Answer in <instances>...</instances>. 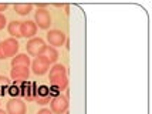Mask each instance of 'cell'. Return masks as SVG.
<instances>
[{
    "instance_id": "52a82bcc",
    "label": "cell",
    "mask_w": 152,
    "mask_h": 114,
    "mask_svg": "<svg viewBox=\"0 0 152 114\" xmlns=\"http://www.w3.org/2000/svg\"><path fill=\"white\" fill-rule=\"evenodd\" d=\"M31 68H33V73L37 74V76H43V74H46L48 71V68H50V63L47 60L44 56H39V57H36L33 61V64H31Z\"/></svg>"
},
{
    "instance_id": "8fae6325",
    "label": "cell",
    "mask_w": 152,
    "mask_h": 114,
    "mask_svg": "<svg viewBox=\"0 0 152 114\" xmlns=\"http://www.w3.org/2000/svg\"><path fill=\"white\" fill-rule=\"evenodd\" d=\"M50 83H51L57 90H64V88H67V86H68L67 74H64V76H58V77H54V79H50Z\"/></svg>"
},
{
    "instance_id": "5b68a950",
    "label": "cell",
    "mask_w": 152,
    "mask_h": 114,
    "mask_svg": "<svg viewBox=\"0 0 152 114\" xmlns=\"http://www.w3.org/2000/svg\"><path fill=\"white\" fill-rule=\"evenodd\" d=\"M68 110V99L66 96H57L51 100V113L64 114Z\"/></svg>"
},
{
    "instance_id": "8992f818",
    "label": "cell",
    "mask_w": 152,
    "mask_h": 114,
    "mask_svg": "<svg viewBox=\"0 0 152 114\" xmlns=\"http://www.w3.org/2000/svg\"><path fill=\"white\" fill-rule=\"evenodd\" d=\"M27 107L26 103L19 99H12L6 104V113L7 114H26Z\"/></svg>"
},
{
    "instance_id": "6da1fadb",
    "label": "cell",
    "mask_w": 152,
    "mask_h": 114,
    "mask_svg": "<svg viewBox=\"0 0 152 114\" xmlns=\"http://www.w3.org/2000/svg\"><path fill=\"white\" fill-rule=\"evenodd\" d=\"M20 49L19 41L16 39H6L0 41V60H6L9 57H14Z\"/></svg>"
},
{
    "instance_id": "7c38bea8",
    "label": "cell",
    "mask_w": 152,
    "mask_h": 114,
    "mask_svg": "<svg viewBox=\"0 0 152 114\" xmlns=\"http://www.w3.org/2000/svg\"><path fill=\"white\" fill-rule=\"evenodd\" d=\"M20 23L21 21H10L9 26H7V30H9V34L12 36V39H20L21 34H20Z\"/></svg>"
},
{
    "instance_id": "ba28073f",
    "label": "cell",
    "mask_w": 152,
    "mask_h": 114,
    "mask_svg": "<svg viewBox=\"0 0 152 114\" xmlns=\"http://www.w3.org/2000/svg\"><path fill=\"white\" fill-rule=\"evenodd\" d=\"M37 33V26H36V23L31 20H27V21H21L20 23V34H21V37H34Z\"/></svg>"
},
{
    "instance_id": "d6986e66",
    "label": "cell",
    "mask_w": 152,
    "mask_h": 114,
    "mask_svg": "<svg viewBox=\"0 0 152 114\" xmlns=\"http://www.w3.org/2000/svg\"><path fill=\"white\" fill-rule=\"evenodd\" d=\"M7 9V4H0V12H4Z\"/></svg>"
},
{
    "instance_id": "ac0fdd59",
    "label": "cell",
    "mask_w": 152,
    "mask_h": 114,
    "mask_svg": "<svg viewBox=\"0 0 152 114\" xmlns=\"http://www.w3.org/2000/svg\"><path fill=\"white\" fill-rule=\"evenodd\" d=\"M37 114H53V113H51V110H48V108H41Z\"/></svg>"
},
{
    "instance_id": "277c9868",
    "label": "cell",
    "mask_w": 152,
    "mask_h": 114,
    "mask_svg": "<svg viewBox=\"0 0 152 114\" xmlns=\"http://www.w3.org/2000/svg\"><path fill=\"white\" fill-rule=\"evenodd\" d=\"M67 37H66V33L61 32V30H50L47 33V41L48 44L51 47H61L64 43H66Z\"/></svg>"
},
{
    "instance_id": "9c48e42d",
    "label": "cell",
    "mask_w": 152,
    "mask_h": 114,
    "mask_svg": "<svg viewBox=\"0 0 152 114\" xmlns=\"http://www.w3.org/2000/svg\"><path fill=\"white\" fill-rule=\"evenodd\" d=\"M30 76V70L27 67H13L10 71V77L14 81H26Z\"/></svg>"
},
{
    "instance_id": "30bf717a",
    "label": "cell",
    "mask_w": 152,
    "mask_h": 114,
    "mask_svg": "<svg viewBox=\"0 0 152 114\" xmlns=\"http://www.w3.org/2000/svg\"><path fill=\"white\" fill-rule=\"evenodd\" d=\"M12 67H30V57L27 54H16L12 59Z\"/></svg>"
},
{
    "instance_id": "7a4b0ae2",
    "label": "cell",
    "mask_w": 152,
    "mask_h": 114,
    "mask_svg": "<svg viewBox=\"0 0 152 114\" xmlns=\"http://www.w3.org/2000/svg\"><path fill=\"white\" fill-rule=\"evenodd\" d=\"M46 41L43 40V39H40V37H33L31 40L27 41L26 44V50L27 53L30 54V56H34V57H39V56H43L44 51H46Z\"/></svg>"
},
{
    "instance_id": "ffe728a7",
    "label": "cell",
    "mask_w": 152,
    "mask_h": 114,
    "mask_svg": "<svg viewBox=\"0 0 152 114\" xmlns=\"http://www.w3.org/2000/svg\"><path fill=\"white\" fill-rule=\"evenodd\" d=\"M0 114H7V113L4 111V110H0Z\"/></svg>"
},
{
    "instance_id": "4fadbf2b",
    "label": "cell",
    "mask_w": 152,
    "mask_h": 114,
    "mask_svg": "<svg viewBox=\"0 0 152 114\" xmlns=\"http://www.w3.org/2000/svg\"><path fill=\"white\" fill-rule=\"evenodd\" d=\"M67 74V70L63 64H54L53 68H50V74H48V79H54V77H58V76H64Z\"/></svg>"
},
{
    "instance_id": "5bb4252c",
    "label": "cell",
    "mask_w": 152,
    "mask_h": 114,
    "mask_svg": "<svg viewBox=\"0 0 152 114\" xmlns=\"http://www.w3.org/2000/svg\"><path fill=\"white\" fill-rule=\"evenodd\" d=\"M43 56H44L47 60H48V63H56V61H57V59H58V53H57V50H56L54 47H51V46H47L46 47V51H44V54H43Z\"/></svg>"
},
{
    "instance_id": "2e32d148",
    "label": "cell",
    "mask_w": 152,
    "mask_h": 114,
    "mask_svg": "<svg viewBox=\"0 0 152 114\" xmlns=\"http://www.w3.org/2000/svg\"><path fill=\"white\" fill-rule=\"evenodd\" d=\"M6 17H4V14H1L0 13V30L1 29H4V26H6Z\"/></svg>"
},
{
    "instance_id": "44dd1931",
    "label": "cell",
    "mask_w": 152,
    "mask_h": 114,
    "mask_svg": "<svg viewBox=\"0 0 152 114\" xmlns=\"http://www.w3.org/2000/svg\"><path fill=\"white\" fill-rule=\"evenodd\" d=\"M64 114H70V113H68V111H66V113H64Z\"/></svg>"
},
{
    "instance_id": "e0dca14e",
    "label": "cell",
    "mask_w": 152,
    "mask_h": 114,
    "mask_svg": "<svg viewBox=\"0 0 152 114\" xmlns=\"http://www.w3.org/2000/svg\"><path fill=\"white\" fill-rule=\"evenodd\" d=\"M9 79L7 77H0V86H7V83H9Z\"/></svg>"
},
{
    "instance_id": "3957f363",
    "label": "cell",
    "mask_w": 152,
    "mask_h": 114,
    "mask_svg": "<svg viewBox=\"0 0 152 114\" xmlns=\"http://www.w3.org/2000/svg\"><path fill=\"white\" fill-rule=\"evenodd\" d=\"M34 19H36L34 20L36 26H39L43 30H47L50 27V24H51V16H50V13L47 12L46 9H37Z\"/></svg>"
},
{
    "instance_id": "9a60e30c",
    "label": "cell",
    "mask_w": 152,
    "mask_h": 114,
    "mask_svg": "<svg viewBox=\"0 0 152 114\" xmlns=\"http://www.w3.org/2000/svg\"><path fill=\"white\" fill-rule=\"evenodd\" d=\"M31 9H33L31 4H14V10L20 16H27V14L31 12Z\"/></svg>"
}]
</instances>
